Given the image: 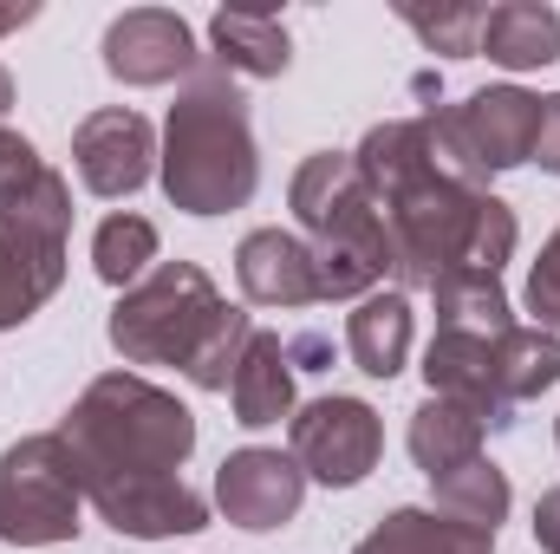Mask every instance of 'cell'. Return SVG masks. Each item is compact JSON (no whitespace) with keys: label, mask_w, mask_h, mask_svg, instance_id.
<instances>
[{"label":"cell","mask_w":560,"mask_h":554,"mask_svg":"<svg viewBox=\"0 0 560 554\" xmlns=\"http://www.w3.org/2000/svg\"><path fill=\"white\" fill-rule=\"evenodd\" d=\"M85 503L131 542H170L209 529V503L183 483L196 450V412L138 372H105L59 424Z\"/></svg>","instance_id":"6da1fadb"},{"label":"cell","mask_w":560,"mask_h":554,"mask_svg":"<svg viewBox=\"0 0 560 554\" xmlns=\"http://www.w3.org/2000/svg\"><path fill=\"white\" fill-rule=\"evenodd\" d=\"M365 189L385 209V242H392V275L398 287H436L456 268L476 275H502V262L515 255V209L502 196H489L469 170H456V157L436 138V118H392L372 125L352 150Z\"/></svg>","instance_id":"7a4b0ae2"},{"label":"cell","mask_w":560,"mask_h":554,"mask_svg":"<svg viewBox=\"0 0 560 554\" xmlns=\"http://www.w3.org/2000/svg\"><path fill=\"white\" fill-rule=\"evenodd\" d=\"M105 333L131 366H176L196 392H229L255 320L229 307L196 262H163L138 287H125Z\"/></svg>","instance_id":"3957f363"},{"label":"cell","mask_w":560,"mask_h":554,"mask_svg":"<svg viewBox=\"0 0 560 554\" xmlns=\"http://www.w3.org/2000/svg\"><path fill=\"white\" fill-rule=\"evenodd\" d=\"M156 170H163V196H170L183 216H229V209H248V196H255V183H261V157H255L248 99H242V85H235L229 66L202 59V66L189 72V85H183L176 105H170Z\"/></svg>","instance_id":"277c9868"},{"label":"cell","mask_w":560,"mask_h":554,"mask_svg":"<svg viewBox=\"0 0 560 554\" xmlns=\"http://www.w3.org/2000/svg\"><path fill=\"white\" fill-rule=\"evenodd\" d=\"M293 222L319 262L326 300H365L378 293V280L392 275V242H385V209L365 189L352 150H313L293 170Z\"/></svg>","instance_id":"5b68a950"},{"label":"cell","mask_w":560,"mask_h":554,"mask_svg":"<svg viewBox=\"0 0 560 554\" xmlns=\"http://www.w3.org/2000/svg\"><path fill=\"white\" fill-rule=\"evenodd\" d=\"M79 463L59 430L20 437L0 457V542L7 549H59L79 535Z\"/></svg>","instance_id":"8992f818"},{"label":"cell","mask_w":560,"mask_h":554,"mask_svg":"<svg viewBox=\"0 0 560 554\" xmlns=\"http://www.w3.org/2000/svg\"><path fill=\"white\" fill-rule=\"evenodd\" d=\"M436 118V138L456 157V170H469L476 183H489L495 170H515V163H535L541 150V125H548V99L522 92V85H482L469 92L463 105H443L430 112Z\"/></svg>","instance_id":"52a82bcc"},{"label":"cell","mask_w":560,"mask_h":554,"mask_svg":"<svg viewBox=\"0 0 560 554\" xmlns=\"http://www.w3.org/2000/svg\"><path fill=\"white\" fill-rule=\"evenodd\" d=\"M287 437H293V463L326 483V489H352L378 470V450H385V424L365 399H313L287 417Z\"/></svg>","instance_id":"ba28073f"},{"label":"cell","mask_w":560,"mask_h":554,"mask_svg":"<svg viewBox=\"0 0 560 554\" xmlns=\"http://www.w3.org/2000/svg\"><path fill=\"white\" fill-rule=\"evenodd\" d=\"M72 163H79V183L105 203L118 196H138L156 170V131L150 118L131 112V105H105L92 118H79L72 131Z\"/></svg>","instance_id":"9c48e42d"},{"label":"cell","mask_w":560,"mask_h":554,"mask_svg":"<svg viewBox=\"0 0 560 554\" xmlns=\"http://www.w3.org/2000/svg\"><path fill=\"white\" fill-rule=\"evenodd\" d=\"M300 503H306V470L293 463V450H261V443H248V450L222 457V470H215V509H222L235 529L268 535V529H280V522L300 516Z\"/></svg>","instance_id":"30bf717a"},{"label":"cell","mask_w":560,"mask_h":554,"mask_svg":"<svg viewBox=\"0 0 560 554\" xmlns=\"http://www.w3.org/2000/svg\"><path fill=\"white\" fill-rule=\"evenodd\" d=\"M196 66H202L196 33L170 7H131L105 26V72L118 85H170V79H189Z\"/></svg>","instance_id":"8fae6325"},{"label":"cell","mask_w":560,"mask_h":554,"mask_svg":"<svg viewBox=\"0 0 560 554\" xmlns=\"http://www.w3.org/2000/svg\"><path fill=\"white\" fill-rule=\"evenodd\" d=\"M66 280V235L46 222L0 216V333L33 320Z\"/></svg>","instance_id":"7c38bea8"},{"label":"cell","mask_w":560,"mask_h":554,"mask_svg":"<svg viewBox=\"0 0 560 554\" xmlns=\"http://www.w3.org/2000/svg\"><path fill=\"white\" fill-rule=\"evenodd\" d=\"M235 280H242V293L255 307H319L326 300L319 262H313L306 235H293V229H255V235H242Z\"/></svg>","instance_id":"4fadbf2b"},{"label":"cell","mask_w":560,"mask_h":554,"mask_svg":"<svg viewBox=\"0 0 560 554\" xmlns=\"http://www.w3.org/2000/svg\"><path fill=\"white\" fill-rule=\"evenodd\" d=\"M423 385H430V399H456L489 424H509V405L495 392V339H482V333H436L423 346Z\"/></svg>","instance_id":"5bb4252c"},{"label":"cell","mask_w":560,"mask_h":554,"mask_svg":"<svg viewBox=\"0 0 560 554\" xmlns=\"http://www.w3.org/2000/svg\"><path fill=\"white\" fill-rule=\"evenodd\" d=\"M0 216L46 222V229L72 235V189H66V176L33 150V138H20L7 125H0Z\"/></svg>","instance_id":"9a60e30c"},{"label":"cell","mask_w":560,"mask_h":554,"mask_svg":"<svg viewBox=\"0 0 560 554\" xmlns=\"http://www.w3.org/2000/svg\"><path fill=\"white\" fill-rule=\"evenodd\" d=\"M476 53L495 59L502 72H541L560 59V13L548 0H502L489 7Z\"/></svg>","instance_id":"2e32d148"},{"label":"cell","mask_w":560,"mask_h":554,"mask_svg":"<svg viewBox=\"0 0 560 554\" xmlns=\"http://www.w3.org/2000/svg\"><path fill=\"white\" fill-rule=\"evenodd\" d=\"M346 353L365 379H398L405 372V359H411V300H405V287L365 293L346 313Z\"/></svg>","instance_id":"e0dca14e"},{"label":"cell","mask_w":560,"mask_h":554,"mask_svg":"<svg viewBox=\"0 0 560 554\" xmlns=\"http://www.w3.org/2000/svg\"><path fill=\"white\" fill-rule=\"evenodd\" d=\"M229 405H235V424H248V430L293 417V359H287V339L280 333H261L255 326V339H248V353L235 366Z\"/></svg>","instance_id":"ac0fdd59"},{"label":"cell","mask_w":560,"mask_h":554,"mask_svg":"<svg viewBox=\"0 0 560 554\" xmlns=\"http://www.w3.org/2000/svg\"><path fill=\"white\" fill-rule=\"evenodd\" d=\"M482 437H489V417L456 405V399H423L418 412H411V457H418V470L430 483L450 476V470H463V463H476Z\"/></svg>","instance_id":"d6986e66"},{"label":"cell","mask_w":560,"mask_h":554,"mask_svg":"<svg viewBox=\"0 0 560 554\" xmlns=\"http://www.w3.org/2000/svg\"><path fill=\"white\" fill-rule=\"evenodd\" d=\"M209 39H215V66H229L235 79H280L293 59L280 13H255V7H222L209 20Z\"/></svg>","instance_id":"ffe728a7"},{"label":"cell","mask_w":560,"mask_h":554,"mask_svg":"<svg viewBox=\"0 0 560 554\" xmlns=\"http://www.w3.org/2000/svg\"><path fill=\"white\" fill-rule=\"evenodd\" d=\"M495 535L489 529H469L443 509H392L352 554H489Z\"/></svg>","instance_id":"44dd1931"},{"label":"cell","mask_w":560,"mask_h":554,"mask_svg":"<svg viewBox=\"0 0 560 554\" xmlns=\"http://www.w3.org/2000/svg\"><path fill=\"white\" fill-rule=\"evenodd\" d=\"M555 385H560V333H541V326L495 333V392H502L509 412L555 392Z\"/></svg>","instance_id":"7402d4cb"},{"label":"cell","mask_w":560,"mask_h":554,"mask_svg":"<svg viewBox=\"0 0 560 554\" xmlns=\"http://www.w3.org/2000/svg\"><path fill=\"white\" fill-rule=\"evenodd\" d=\"M430 307H436V333H509V293H502V275H476V268H456L430 287Z\"/></svg>","instance_id":"603a6c76"},{"label":"cell","mask_w":560,"mask_h":554,"mask_svg":"<svg viewBox=\"0 0 560 554\" xmlns=\"http://www.w3.org/2000/svg\"><path fill=\"white\" fill-rule=\"evenodd\" d=\"M430 489H436V509L456 516V522H469V529H489V535H495L502 516H509V476H502L489 457H476V463L436 476Z\"/></svg>","instance_id":"cb8c5ba5"},{"label":"cell","mask_w":560,"mask_h":554,"mask_svg":"<svg viewBox=\"0 0 560 554\" xmlns=\"http://www.w3.org/2000/svg\"><path fill=\"white\" fill-rule=\"evenodd\" d=\"M150 262H156V222H143V216H105L98 222V235H92V268L105 287H138L150 275Z\"/></svg>","instance_id":"d4e9b609"},{"label":"cell","mask_w":560,"mask_h":554,"mask_svg":"<svg viewBox=\"0 0 560 554\" xmlns=\"http://www.w3.org/2000/svg\"><path fill=\"white\" fill-rule=\"evenodd\" d=\"M398 20L418 33L430 53H443V59H476V39H482V20H489V7H398Z\"/></svg>","instance_id":"484cf974"},{"label":"cell","mask_w":560,"mask_h":554,"mask_svg":"<svg viewBox=\"0 0 560 554\" xmlns=\"http://www.w3.org/2000/svg\"><path fill=\"white\" fill-rule=\"evenodd\" d=\"M528 313H535L541 333H560V229L548 235V249L528 275Z\"/></svg>","instance_id":"4316f807"},{"label":"cell","mask_w":560,"mask_h":554,"mask_svg":"<svg viewBox=\"0 0 560 554\" xmlns=\"http://www.w3.org/2000/svg\"><path fill=\"white\" fill-rule=\"evenodd\" d=\"M535 542H541V554H560V483L535 503Z\"/></svg>","instance_id":"83f0119b"},{"label":"cell","mask_w":560,"mask_h":554,"mask_svg":"<svg viewBox=\"0 0 560 554\" xmlns=\"http://www.w3.org/2000/svg\"><path fill=\"white\" fill-rule=\"evenodd\" d=\"M535 157H541V170L560 176V92L548 99V125H541V150H535Z\"/></svg>","instance_id":"f1b7e54d"},{"label":"cell","mask_w":560,"mask_h":554,"mask_svg":"<svg viewBox=\"0 0 560 554\" xmlns=\"http://www.w3.org/2000/svg\"><path fill=\"white\" fill-rule=\"evenodd\" d=\"M33 13H39V7H0V33H20Z\"/></svg>","instance_id":"f546056e"},{"label":"cell","mask_w":560,"mask_h":554,"mask_svg":"<svg viewBox=\"0 0 560 554\" xmlns=\"http://www.w3.org/2000/svg\"><path fill=\"white\" fill-rule=\"evenodd\" d=\"M13 112V79H7V66H0V118Z\"/></svg>","instance_id":"4dcf8cb0"},{"label":"cell","mask_w":560,"mask_h":554,"mask_svg":"<svg viewBox=\"0 0 560 554\" xmlns=\"http://www.w3.org/2000/svg\"><path fill=\"white\" fill-rule=\"evenodd\" d=\"M555 443H560V424H555Z\"/></svg>","instance_id":"1f68e13d"}]
</instances>
